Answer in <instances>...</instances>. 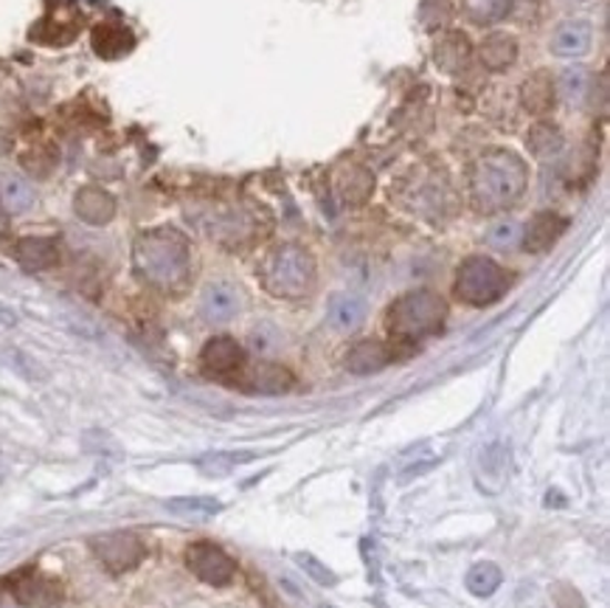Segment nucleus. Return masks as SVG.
<instances>
[{
    "label": "nucleus",
    "mask_w": 610,
    "mask_h": 608,
    "mask_svg": "<svg viewBox=\"0 0 610 608\" xmlns=\"http://www.w3.org/2000/svg\"><path fill=\"white\" fill-rule=\"evenodd\" d=\"M189 240L177 229H150L133 245L135 274L157 291H177L189 280Z\"/></svg>",
    "instance_id": "obj_1"
},
{
    "label": "nucleus",
    "mask_w": 610,
    "mask_h": 608,
    "mask_svg": "<svg viewBox=\"0 0 610 608\" xmlns=\"http://www.w3.org/2000/svg\"><path fill=\"white\" fill-rule=\"evenodd\" d=\"M529 170L509 150L484 152L470 166V197L478 212H501L523 195Z\"/></svg>",
    "instance_id": "obj_2"
},
{
    "label": "nucleus",
    "mask_w": 610,
    "mask_h": 608,
    "mask_svg": "<svg viewBox=\"0 0 610 608\" xmlns=\"http://www.w3.org/2000/svg\"><path fill=\"white\" fill-rule=\"evenodd\" d=\"M447 318V304L434 291H414L388 307V333L397 341H419L439 333Z\"/></svg>",
    "instance_id": "obj_3"
},
{
    "label": "nucleus",
    "mask_w": 610,
    "mask_h": 608,
    "mask_svg": "<svg viewBox=\"0 0 610 608\" xmlns=\"http://www.w3.org/2000/svg\"><path fill=\"white\" fill-rule=\"evenodd\" d=\"M267 293L278 298H302L315 282V260L302 245H282L262 265Z\"/></svg>",
    "instance_id": "obj_4"
},
{
    "label": "nucleus",
    "mask_w": 610,
    "mask_h": 608,
    "mask_svg": "<svg viewBox=\"0 0 610 608\" xmlns=\"http://www.w3.org/2000/svg\"><path fill=\"white\" fill-rule=\"evenodd\" d=\"M509 291V274L490 256H470L456 274V296L472 307H487Z\"/></svg>",
    "instance_id": "obj_5"
},
{
    "label": "nucleus",
    "mask_w": 610,
    "mask_h": 608,
    "mask_svg": "<svg viewBox=\"0 0 610 608\" xmlns=\"http://www.w3.org/2000/svg\"><path fill=\"white\" fill-rule=\"evenodd\" d=\"M93 555L108 566L110 572H128L144 560V544L133 533H108L91 541Z\"/></svg>",
    "instance_id": "obj_6"
},
{
    "label": "nucleus",
    "mask_w": 610,
    "mask_h": 608,
    "mask_svg": "<svg viewBox=\"0 0 610 608\" xmlns=\"http://www.w3.org/2000/svg\"><path fill=\"white\" fill-rule=\"evenodd\" d=\"M186 566L197 575L200 580H206L212 586L231 584L236 572V564L225 549H220L212 541H197L186 549Z\"/></svg>",
    "instance_id": "obj_7"
},
{
    "label": "nucleus",
    "mask_w": 610,
    "mask_h": 608,
    "mask_svg": "<svg viewBox=\"0 0 610 608\" xmlns=\"http://www.w3.org/2000/svg\"><path fill=\"white\" fill-rule=\"evenodd\" d=\"M200 364H203V372L212 377H220V381H228V377H236L242 369H245V353L228 335H220V338H212L200 353Z\"/></svg>",
    "instance_id": "obj_8"
},
{
    "label": "nucleus",
    "mask_w": 610,
    "mask_h": 608,
    "mask_svg": "<svg viewBox=\"0 0 610 608\" xmlns=\"http://www.w3.org/2000/svg\"><path fill=\"white\" fill-rule=\"evenodd\" d=\"M242 293L231 282H212L200 296V313L212 324H225L240 316Z\"/></svg>",
    "instance_id": "obj_9"
},
{
    "label": "nucleus",
    "mask_w": 610,
    "mask_h": 608,
    "mask_svg": "<svg viewBox=\"0 0 610 608\" xmlns=\"http://www.w3.org/2000/svg\"><path fill=\"white\" fill-rule=\"evenodd\" d=\"M12 591L14 597H18L20 606L26 608H51L60 602L62 591L60 584H54V580H49L45 575L40 572H20L18 578L12 580Z\"/></svg>",
    "instance_id": "obj_10"
},
{
    "label": "nucleus",
    "mask_w": 610,
    "mask_h": 608,
    "mask_svg": "<svg viewBox=\"0 0 610 608\" xmlns=\"http://www.w3.org/2000/svg\"><path fill=\"white\" fill-rule=\"evenodd\" d=\"M242 389L260 392V395H282L293 386V375L278 364H256L236 375Z\"/></svg>",
    "instance_id": "obj_11"
},
{
    "label": "nucleus",
    "mask_w": 610,
    "mask_h": 608,
    "mask_svg": "<svg viewBox=\"0 0 610 608\" xmlns=\"http://www.w3.org/2000/svg\"><path fill=\"white\" fill-rule=\"evenodd\" d=\"M593 43V29L586 20H568V23L557 26L551 34V54L566 57V60H577L586 54Z\"/></svg>",
    "instance_id": "obj_12"
},
{
    "label": "nucleus",
    "mask_w": 610,
    "mask_h": 608,
    "mask_svg": "<svg viewBox=\"0 0 610 608\" xmlns=\"http://www.w3.org/2000/svg\"><path fill=\"white\" fill-rule=\"evenodd\" d=\"M73 212L91 225H108L115 217V197L102 186L79 189L73 197Z\"/></svg>",
    "instance_id": "obj_13"
},
{
    "label": "nucleus",
    "mask_w": 610,
    "mask_h": 608,
    "mask_svg": "<svg viewBox=\"0 0 610 608\" xmlns=\"http://www.w3.org/2000/svg\"><path fill=\"white\" fill-rule=\"evenodd\" d=\"M14 260L26 271H49L60 262V249L49 237H23L14 245Z\"/></svg>",
    "instance_id": "obj_14"
},
{
    "label": "nucleus",
    "mask_w": 610,
    "mask_h": 608,
    "mask_svg": "<svg viewBox=\"0 0 610 608\" xmlns=\"http://www.w3.org/2000/svg\"><path fill=\"white\" fill-rule=\"evenodd\" d=\"M568 229V220L560 217L555 212H543L532 220V223L526 225V237L523 245L526 251H532V254H543L549 251L551 245L560 240V234Z\"/></svg>",
    "instance_id": "obj_15"
},
{
    "label": "nucleus",
    "mask_w": 610,
    "mask_h": 608,
    "mask_svg": "<svg viewBox=\"0 0 610 608\" xmlns=\"http://www.w3.org/2000/svg\"><path fill=\"white\" fill-rule=\"evenodd\" d=\"M394 361V349L383 341H360L346 355V369L355 375H369V372H380Z\"/></svg>",
    "instance_id": "obj_16"
},
{
    "label": "nucleus",
    "mask_w": 610,
    "mask_h": 608,
    "mask_svg": "<svg viewBox=\"0 0 610 608\" xmlns=\"http://www.w3.org/2000/svg\"><path fill=\"white\" fill-rule=\"evenodd\" d=\"M135 45L133 31L124 29L119 23H102L93 29V51L102 60H119V57L130 54Z\"/></svg>",
    "instance_id": "obj_17"
},
{
    "label": "nucleus",
    "mask_w": 610,
    "mask_h": 608,
    "mask_svg": "<svg viewBox=\"0 0 610 608\" xmlns=\"http://www.w3.org/2000/svg\"><path fill=\"white\" fill-rule=\"evenodd\" d=\"M327 318L335 330H340V333H352V330L360 327L363 318H366V302H363L360 296H349V293L335 296L333 302H329Z\"/></svg>",
    "instance_id": "obj_18"
},
{
    "label": "nucleus",
    "mask_w": 610,
    "mask_h": 608,
    "mask_svg": "<svg viewBox=\"0 0 610 608\" xmlns=\"http://www.w3.org/2000/svg\"><path fill=\"white\" fill-rule=\"evenodd\" d=\"M470 43L467 37L459 34V31H450V34L436 45V65L447 73H459L465 71V65L470 62Z\"/></svg>",
    "instance_id": "obj_19"
},
{
    "label": "nucleus",
    "mask_w": 610,
    "mask_h": 608,
    "mask_svg": "<svg viewBox=\"0 0 610 608\" xmlns=\"http://www.w3.org/2000/svg\"><path fill=\"white\" fill-rule=\"evenodd\" d=\"M34 201H37L34 186H31L26 178L7 175L3 181H0V203H3V209H7L9 214L29 212V209L34 206Z\"/></svg>",
    "instance_id": "obj_20"
},
{
    "label": "nucleus",
    "mask_w": 610,
    "mask_h": 608,
    "mask_svg": "<svg viewBox=\"0 0 610 608\" xmlns=\"http://www.w3.org/2000/svg\"><path fill=\"white\" fill-rule=\"evenodd\" d=\"M515 57H518V45H515L512 37L492 34L481 43V62L490 71H504V68L512 65Z\"/></svg>",
    "instance_id": "obj_21"
},
{
    "label": "nucleus",
    "mask_w": 610,
    "mask_h": 608,
    "mask_svg": "<svg viewBox=\"0 0 610 608\" xmlns=\"http://www.w3.org/2000/svg\"><path fill=\"white\" fill-rule=\"evenodd\" d=\"M588 88H591L588 73L582 71V68H568V71L560 73L555 93H560V99L568 104V108H580L588 97Z\"/></svg>",
    "instance_id": "obj_22"
},
{
    "label": "nucleus",
    "mask_w": 610,
    "mask_h": 608,
    "mask_svg": "<svg viewBox=\"0 0 610 608\" xmlns=\"http://www.w3.org/2000/svg\"><path fill=\"white\" fill-rule=\"evenodd\" d=\"M526 144H529V150H532L538 159H555V155L562 152V146H566V139H562V133L555 124H538V128L529 130Z\"/></svg>",
    "instance_id": "obj_23"
},
{
    "label": "nucleus",
    "mask_w": 610,
    "mask_h": 608,
    "mask_svg": "<svg viewBox=\"0 0 610 608\" xmlns=\"http://www.w3.org/2000/svg\"><path fill=\"white\" fill-rule=\"evenodd\" d=\"M467 18L478 26H492L504 20L512 9V0H461Z\"/></svg>",
    "instance_id": "obj_24"
},
{
    "label": "nucleus",
    "mask_w": 610,
    "mask_h": 608,
    "mask_svg": "<svg viewBox=\"0 0 610 608\" xmlns=\"http://www.w3.org/2000/svg\"><path fill=\"white\" fill-rule=\"evenodd\" d=\"M555 102V85L546 73H538L532 80H526L523 88V104L529 113H543V110L551 108Z\"/></svg>",
    "instance_id": "obj_25"
},
{
    "label": "nucleus",
    "mask_w": 610,
    "mask_h": 608,
    "mask_svg": "<svg viewBox=\"0 0 610 608\" xmlns=\"http://www.w3.org/2000/svg\"><path fill=\"white\" fill-rule=\"evenodd\" d=\"M501 586V569L496 564H478L467 575V589L476 597H490Z\"/></svg>",
    "instance_id": "obj_26"
},
{
    "label": "nucleus",
    "mask_w": 610,
    "mask_h": 608,
    "mask_svg": "<svg viewBox=\"0 0 610 608\" xmlns=\"http://www.w3.org/2000/svg\"><path fill=\"white\" fill-rule=\"evenodd\" d=\"M450 18H454V3L450 0H423L419 3V23L428 31L441 29Z\"/></svg>",
    "instance_id": "obj_27"
},
{
    "label": "nucleus",
    "mask_w": 610,
    "mask_h": 608,
    "mask_svg": "<svg viewBox=\"0 0 610 608\" xmlns=\"http://www.w3.org/2000/svg\"><path fill=\"white\" fill-rule=\"evenodd\" d=\"M518 240H520V225L512 223V220H507V223H498L496 229L490 232V243L496 245V249H512Z\"/></svg>",
    "instance_id": "obj_28"
},
{
    "label": "nucleus",
    "mask_w": 610,
    "mask_h": 608,
    "mask_svg": "<svg viewBox=\"0 0 610 608\" xmlns=\"http://www.w3.org/2000/svg\"><path fill=\"white\" fill-rule=\"evenodd\" d=\"M298 560H302L304 569H307V572L313 575V578L318 580V584H329V586L335 584L333 572H327V569H321V564L315 558H309V555H298Z\"/></svg>",
    "instance_id": "obj_29"
},
{
    "label": "nucleus",
    "mask_w": 610,
    "mask_h": 608,
    "mask_svg": "<svg viewBox=\"0 0 610 608\" xmlns=\"http://www.w3.org/2000/svg\"><path fill=\"white\" fill-rule=\"evenodd\" d=\"M7 229H9V212L3 209V203H0V234L7 232Z\"/></svg>",
    "instance_id": "obj_30"
},
{
    "label": "nucleus",
    "mask_w": 610,
    "mask_h": 608,
    "mask_svg": "<svg viewBox=\"0 0 610 608\" xmlns=\"http://www.w3.org/2000/svg\"><path fill=\"white\" fill-rule=\"evenodd\" d=\"M321 608H333V606H321Z\"/></svg>",
    "instance_id": "obj_31"
},
{
    "label": "nucleus",
    "mask_w": 610,
    "mask_h": 608,
    "mask_svg": "<svg viewBox=\"0 0 610 608\" xmlns=\"http://www.w3.org/2000/svg\"><path fill=\"white\" fill-rule=\"evenodd\" d=\"M577 3H582V0H577Z\"/></svg>",
    "instance_id": "obj_32"
}]
</instances>
